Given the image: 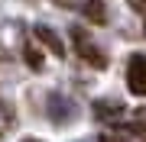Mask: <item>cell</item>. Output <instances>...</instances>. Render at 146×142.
I'll list each match as a JSON object with an SVG mask.
<instances>
[{
    "mask_svg": "<svg viewBox=\"0 0 146 142\" xmlns=\"http://www.w3.org/2000/svg\"><path fill=\"white\" fill-rule=\"evenodd\" d=\"M72 39H75V52H78L81 62H88L91 68H98V71L107 68V55H104V52H101V48L81 32V26H72Z\"/></svg>",
    "mask_w": 146,
    "mask_h": 142,
    "instance_id": "obj_1",
    "label": "cell"
},
{
    "mask_svg": "<svg viewBox=\"0 0 146 142\" xmlns=\"http://www.w3.org/2000/svg\"><path fill=\"white\" fill-rule=\"evenodd\" d=\"M127 87L133 94H146V55H130L127 62Z\"/></svg>",
    "mask_w": 146,
    "mask_h": 142,
    "instance_id": "obj_2",
    "label": "cell"
},
{
    "mask_svg": "<svg viewBox=\"0 0 146 142\" xmlns=\"http://www.w3.org/2000/svg\"><path fill=\"white\" fill-rule=\"evenodd\" d=\"M91 113H94V120H101V123H117V120H123L127 107L120 103V100H94Z\"/></svg>",
    "mask_w": 146,
    "mask_h": 142,
    "instance_id": "obj_3",
    "label": "cell"
},
{
    "mask_svg": "<svg viewBox=\"0 0 146 142\" xmlns=\"http://www.w3.org/2000/svg\"><path fill=\"white\" fill-rule=\"evenodd\" d=\"M33 36L39 39L42 45L49 48V52H52L55 58H65V45H62V39H58V32L55 29H49L46 23H36V29H33Z\"/></svg>",
    "mask_w": 146,
    "mask_h": 142,
    "instance_id": "obj_4",
    "label": "cell"
},
{
    "mask_svg": "<svg viewBox=\"0 0 146 142\" xmlns=\"http://www.w3.org/2000/svg\"><path fill=\"white\" fill-rule=\"evenodd\" d=\"M81 13L88 16L94 26H104V23H107V3H104V0H84Z\"/></svg>",
    "mask_w": 146,
    "mask_h": 142,
    "instance_id": "obj_5",
    "label": "cell"
},
{
    "mask_svg": "<svg viewBox=\"0 0 146 142\" xmlns=\"http://www.w3.org/2000/svg\"><path fill=\"white\" fill-rule=\"evenodd\" d=\"M49 113H52L58 123H68L75 110H72V103H68V100H65L62 94H52V97H49Z\"/></svg>",
    "mask_w": 146,
    "mask_h": 142,
    "instance_id": "obj_6",
    "label": "cell"
},
{
    "mask_svg": "<svg viewBox=\"0 0 146 142\" xmlns=\"http://www.w3.org/2000/svg\"><path fill=\"white\" fill-rule=\"evenodd\" d=\"M23 62L29 65V71H42V52H39L33 42H26V45H23Z\"/></svg>",
    "mask_w": 146,
    "mask_h": 142,
    "instance_id": "obj_7",
    "label": "cell"
},
{
    "mask_svg": "<svg viewBox=\"0 0 146 142\" xmlns=\"http://www.w3.org/2000/svg\"><path fill=\"white\" fill-rule=\"evenodd\" d=\"M133 132H143L146 136V107H140V110H133Z\"/></svg>",
    "mask_w": 146,
    "mask_h": 142,
    "instance_id": "obj_8",
    "label": "cell"
},
{
    "mask_svg": "<svg viewBox=\"0 0 146 142\" xmlns=\"http://www.w3.org/2000/svg\"><path fill=\"white\" fill-rule=\"evenodd\" d=\"M98 142H130V139H127V136H120V132H104Z\"/></svg>",
    "mask_w": 146,
    "mask_h": 142,
    "instance_id": "obj_9",
    "label": "cell"
},
{
    "mask_svg": "<svg viewBox=\"0 0 146 142\" xmlns=\"http://www.w3.org/2000/svg\"><path fill=\"white\" fill-rule=\"evenodd\" d=\"M127 3H130L133 10H140V13H146V0H127Z\"/></svg>",
    "mask_w": 146,
    "mask_h": 142,
    "instance_id": "obj_10",
    "label": "cell"
},
{
    "mask_svg": "<svg viewBox=\"0 0 146 142\" xmlns=\"http://www.w3.org/2000/svg\"><path fill=\"white\" fill-rule=\"evenodd\" d=\"M55 3H58V7H65V10H72V7H75V0H55Z\"/></svg>",
    "mask_w": 146,
    "mask_h": 142,
    "instance_id": "obj_11",
    "label": "cell"
},
{
    "mask_svg": "<svg viewBox=\"0 0 146 142\" xmlns=\"http://www.w3.org/2000/svg\"><path fill=\"white\" fill-rule=\"evenodd\" d=\"M23 142H42V139H23Z\"/></svg>",
    "mask_w": 146,
    "mask_h": 142,
    "instance_id": "obj_12",
    "label": "cell"
},
{
    "mask_svg": "<svg viewBox=\"0 0 146 142\" xmlns=\"http://www.w3.org/2000/svg\"><path fill=\"white\" fill-rule=\"evenodd\" d=\"M143 29H146V26H143Z\"/></svg>",
    "mask_w": 146,
    "mask_h": 142,
    "instance_id": "obj_13",
    "label": "cell"
}]
</instances>
